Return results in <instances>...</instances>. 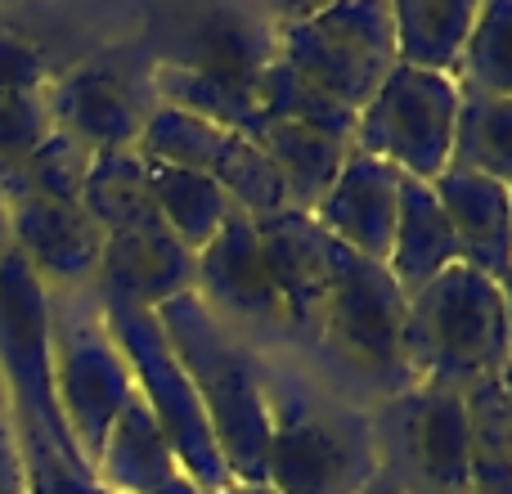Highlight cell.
Instances as JSON below:
<instances>
[{
    "instance_id": "6da1fadb",
    "label": "cell",
    "mask_w": 512,
    "mask_h": 494,
    "mask_svg": "<svg viewBox=\"0 0 512 494\" xmlns=\"http://www.w3.org/2000/svg\"><path fill=\"white\" fill-rule=\"evenodd\" d=\"M0 387L14 418L27 494H108L81 459L50 378V292L9 247L0 261Z\"/></svg>"
},
{
    "instance_id": "7a4b0ae2",
    "label": "cell",
    "mask_w": 512,
    "mask_h": 494,
    "mask_svg": "<svg viewBox=\"0 0 512 494\" xmlns=\"http://www.w3.org/2000/svg\"><path fill=\"white\" fill-rule=\"evenodd\" d=\"M171 355L180 360L189 387L216 436L230 481L261 486L265 459H270V405H265L261 355L243 337H234L198 292H180L167 306L153 310Z\"/></svg>"
},
{
    "instance_id": "3957f363",
    "label": "cell",
    "mask_w": 512,
    "mask_h": 494,
    "mask_svg": "<svg viewBox=\"0 0 512 494\" xmlns=\"http://www.w3.org/2000/svg\"><path fill=\"white\" fill-rule=\"evenodd\" d=\"M270 405L265 486L274 494H360L378 477V441L369 409L346 405L292 364L261 355Z\"/></svg>"
},
{
    "instance_id": "277c9868",
    "label": "cell",
    "mask_w": 512,
    "mask_h": 494,
    "mask_svg": "<svg viewBox=\"0 0 512 494\" xmlns=\"http://www.w3.org/2000/svg\"><path fill=\"white\" fill-rule=\"evenodd\" d=\"M405 373L414 387L468 391L512 364V319L499 283L454 261L405 306L400 337Z\"/></svg>"
},
{
    "instance_id": "5b68a950",
    "label": "cell",
    "mask_w": 512,
    "mask_h": 494,
    "mask_svg": "<svg viewBox=\"0 0 512 494\" xmlns=\"http://www.w3.org/2000/svg\"><path fill=\"white\" fill-rule=\"evenodd\" d=\"M328 265H333L328 315L315 351L342 378L373 391L378 400L409 391L414 382H409L405 355H400L409 297L396 288V279L382 261H364V256L337 247L333 239H328Z\"/></svg>"
},
{
    "instance_id": "8992f818",
    "label": "cell",
    "mask_w": 512,
    "mask_h": 494,
    "mask_svg": "<svg viewBox=\"0 0 512 494\" xmlns=\"http://www.w3.org/2000/svg\"><path fill=\"white\" fill-rule=\"evenodd\" d=\"M279 59L360 117L396 68V27L387 0H337L279 18Z\"/></svg>"
},
{
    "instance_id": "52a82bcc",
    "label": "cell",
    "mask_w": 512,
    "mask_h": 494,
    "mask_svg": "<svg viewBox=\"0 0 512 494\" xmlns=\"http://www.w3.org/2000/svg\"><path fill=\"white\" fill-rule=\"evenodd\" d=\"M50 378L81 459L95 468L108 427L135 396V378L104 324L95 288L50 292Z\"/></svg>"
},
{
    "instance_id": "ba28073f",
    "label": "cell",
    "mask_w": 512,
    "mask_h": 494,
    "mask_svg": "<svg viewBox=\"0 0 512 494\" xmlns=\"http://www.w3.org/2000/svg\"><path fill=\"white\" fill-rule=\"evenodd\" d=\"M99 310H104V324H108V333H113L117 351H122L126 369H131L135 391H140L144 405L153 409V418H158L180 472L207 494H221L225 486H234L230 468H225L221 450H216L212 427H207V414H203V405H198V391L189 387L180 360L171 355L153 310L126 306V301H113V297H99Z\"/></svg>"
},
{
    "instance_id": "9c48e42d",
    "label": "cell",
    "mask_w": 512,
    "mask_h": 494,
    "mask_svg": "<svg viewBox=\"0 0 512 494\" xmlns=\"http://www.w3.org/2000/svg\"><path fill=\"white\" fill-rule=\"evenodd\" d=\"M378 472H387L400 494H472L468 405L459 391L409 387L369 409Z\"/></svg>"
},
{
    "instance_id": "30bf717a",
    "label": "cell",
    "mask_w": 512,
    "mask_h": 494,
    "mask_svg": "<svg viewBox=\"0 0 512 494\" xmlns=\"http://www.w3.org/2000/svg\"><path fill=\"white\" fill-rule=\"evenodd\" d=\"M463 90L454 77L414 68H391V77L378 86V95L355 117L351 149L396 167L405 180L432 185L454 153V126H459Z\"/></svg>"
},
{
    "instance_id": "8fae6325",
    "label": "cell",
    "mask_w": 512,
    "mask_h": 494,
    "mask_svg": "<svg viewBox=\"0 0 512 494\" xmlns=\"http://www.w3.org/2000/svg\"><path fill=\"white\" fill-rule=\"evenodd\" d=\"M194 292L248 346L252 337H270V342L288 337V315H283V297L274 288L270 261H265L261 225L248 212H239V207L221 225V234L198 252Z\"/></svg>"
},
{
    "instance_id": "7c38bea8",
    "label": "cell",
    "mask_w": 512,
    "mask_h": 494,
    "mask_svg": "<svg viewBox=\"0 0 512 494\" xmlns=\"http://www.w3.org/2000/svg\"><path fill=\"white\" fill-rule=\"evenodd\" d=\"M45 99H50L54 131L72 135L90 153L135 149L153 113L149 81L108 68V63H81L72 72H59Z\"/></svg>"
},
{
    "instance_id": "4fadbf2b",
    "label": "cell",
    "mask_w": 512,
    "mask_h": 494,
    "mask_svg": "<svg viewBox=\"0 0 512 494\" xmlns=\"http://www.w3.org/2000/svg\"><path fill=\"white\" fill-rule=\"evenodd\" d=\"M5 207L9 247L45 283V292L95 288L99 261H104V230L90 221L86 207L41 194H5Z\"/></svg>"
},
{
    "instance_id": "5bb4252c",
    "label": "cell",
    "mask_w": 512,
    "mask_h": 494,
    "mask_svg": "<svg viewBox=\"0 0 512 494\" xmlns=\"http://www.w3.org/2000/svg\"><path fill=\"white\" fill-rule=\"evenodd\" d=\"M261 225V243H265V261H270L274 288L283 297V315H288V342L297 346H319L324 333V315H328V234L315 225V216L283 207L279 216H265Z\"/></svg>"
},
{
    "instance_id": "9a60e30c",
    "label": "cell",
    "mask_w": 512,
    "mask_h": 494,
    "mask_svg": "<svg viewBox=\"0 0 512 494\" xmlns=\"http://www.w3.org/2000/svg\"><path fill=\"white\" fill-rule=\"evenodd\" d=\"M194 283H198V256L162 225V216L104 239V261H99V279H95L99 297L158 310L180 292H194Z\"/></svg>"
},
{
    "instance_id": "2e32d148",
    "label": "cell",
    "mask_w": 512,
    "mask_h": 494,
    "mask_svg": "<svg viewBox=\"0 0 512 494\" xmlns=\"http://www.w3.org/2000/svg\"><path fill=\"white\" fill-rule=\"evenodd\" d=\"M400 171L387 162L369 158V153L351 149L337 171V180L328 185V194L319 198L315 225L328 234L337 247L364 256V261L387 265L391 234H396V212H400Z\"/></svg>"
},
{
    "instance_id": "e0dca14e",
    "label": "cell",
    "mask_w": 512,
    "mask_h": 494,
    "mask_svg": "<svg viewBox=\"0 0 512 494\" xmlns=\"http://www.w3.org/2000/svg\"><path fill=\"white\" fill-rule=\"evenodd\" d=\"M445 221L459 243V261L508 288L512 279V189L463 167H445L432 180Z\"/></svg>"
},
{
    "instance_id": "ac0fdd59",
    "label": "cell",
    "mask_w": 512,
    "mask_h": 494,
    "mask_svg": "<svg viewBox=\"0 0 512 494\" xmlns=\"http://www.w3.org/2000/svg\"><path fill=\"white\" fill-rule=\"evenodd\" d=\"M279 59V23L256 18L243 9H207L180 32V45L167 54V63L194 68L203 77L230 81V86L256 90L261 72Z\"/></svg>"
},
{
    "instance_id": "d6986e66",
    "label": "cell",
    "mask_w": 512,
    "mask_h": 494,
    "mask_svg": "<svg viewBox=\"0 0 512 494\" xmlns=\"http://www.w3.org/2000/svg\"><path fill=\"white\" fill-rule=\"evenodd\" d=\"M459 261V243L445 221V207L427 180H400V212H396V234H391L387 270L405 297L436 279L441 270Z\"/></svg>"
},
{
    "instance_id": "ffe728a7",
    "label": "cell",
    "mask_w": 512,
    "mask_h": 494,
    "mask_svg": "<svg viewBox=\"0 0 512 494\" xmlns=\"http://www.w3.org/2000/svg\"><path fill=\"white\" fill-rule=\"evenodd\" d=\"M95 477L108 494H153L171 477H180L176 454H171L167 436H162L158 418L144 405L140 391L126 400L117 423L108 427L104 450L95 459Z\"/></svg>"
},
{
    "instance_id": "44dd1931",
    "label": "cell",
    "mask_w": 512,
    "mask_h": 494,
    "mask_svg": "<svg viewBox=\"0 0 512 494\" xmlns=\"http://www.w3.org/2000/svg\"><path fill=\"white\" fill-rule=\"evenodd\" d=\"M248 140L279 171L288 207H297L306 216L319 207V198L328 194V185L337 180L346 153H351V144L337 140V135L310 131V126H297V122H274V117H261Z\"/></svg>"
},
{
    "instance_id": "7402d4cb",
    "label": "cell",
    "mask_w": 512,
    "mask_h": 494,
    "mask_svg": "<svg viewBox=\"0 0 512 494\" xmlns=\"http://www.w3.org/2000/svg\"><path fill=\"white\" fill-rule=\"evenodd\" d=\"M472 23H477V0H396L391 5L396 63L436 77H459Z\"/></svg>"
},
{
    "instance_id": "603a6c76",
    "label": "cell",
    "mask_w": 512,
    "mask_h": 494,
    "mask_svg": "<svg viewBox=\"0 0 512 494\" xmlns=\"http://www.w3.org/2000/svg\"><path fill=\"white\" fill-rule=\"evenodd\" d=\"M144 167H149V162H144ZM149 194H153V207H158L162 225L194 256L221 234V225L230 221V212H234V198L225 194L212 176L180 171V167H149Z\"/></svg>"
},
{
    "instance_id": "cb8c5ba5",
    "label": "cell",
    "mask_w": 512,
    "mask_h": 494,
    "mask_svg": "<svg viewBox=\"0 0 512 494\" xmlns=\"http://www.w3.org/2000/svg\"><path fill=\"white\" fill-rule=\"evenodd\" d=\"M234 140H239V131L212 126V122H203V117L180 113V108L153 104L135 153H140L149 167H180V171H198V176L216 180L225 158H230Z\"/></svg>"
},
{
    "instance_id": "d4e9b609",
    "label": "cell",
    "mask_w": 512,
    "mask_h": 494,
    "mask_svg": "<svg viewBox=\"0 0 512 494\" xmlns=\"http://www.w3.org/2000/svg\"><path fill=\"white\" fill-rule=\"evenodd\" d=\"M149 90H153V104L180 108V113L203 117V122L225 126V131L252 135L256 122H261V104H256V90L230 86V81H216V77H203V72L180 68V63H167V59L153 63Z\"/></svg>"
},
{
    "instance_id": "484cf974",
    "label": "cell",
    "mask_w": 512,
    "mask_h": 494,
    "mask_svg": "<svg viewBox=\"0 0 512 494\" xmlns=\"http://www.w3.org/2000/svg\"><path fill=\"white\" fill-rule=\"evenodd\" d=\"M81 207L90 212V221L108 234L131 230L140 221H153L158 207L149 194V167L135 149H117V153H95L81 185Z\"/></svg>"
},
{
    "instance_id": "4316f807",
    "label": "cell",
    "mask_w": 512,
    "mask_h": 494,
    "mask_svg": "<svg viewBox=\"0 0 512 494\" xmlns=\"http://www.w3.org/2000/svg\"><path fill=\"white\" fill-rule=\"evenodd\" d=\"M468 405L472 494H512V400L499 378L463 391Z\"/></svg>"
},
{
    "instance_id": "83f0119b",
    "label": "cell",
    "mask_w": 512,
    "mask_h": 494,
    "mask_svg": "<svg viewBox=\"0 0 512 494\" xmlns=\"http://www.w3.org/2000/svg\"><path fill=\"white\" fill-rule=\"evenodd\" d=\"M450 167L477 171L512 189V99H486L463 90Z\"/></svg>"
},
{
    "instance_id": "f1b7e54d",
    "label": "cell",
    "mask_w": 512,
    "mask_h": 494,
    "mask_svg": "<svg viewBox=\"0 0 512 494\" xmlns=\"http://www.w3.org/2000/svg\"><path fill=\"white\" fill-rule=\"evenodd\" d=\"M256 104H261V117H274V122H297V126H310V131L337 135V140H346V144L355 140V113L333 104L324 90H315L283 59H274L270 68L261 72V81H256Z\"/></svg>"
},
{
    "instance_id": "f546056e",
    "label": "cell",
    "mask_w": 512,
    "mask_h": 494,
    "mask_svg": "<svg viewBox=\"0 0 512 494\" xmlns=\"http://www.w3.org/2000/svg\"><path fill=\"white\" fill-rule=\"evenodd\" d=\"M459 90L486 99H512V0L477 5L468 50L459 63Z\"/></svg>"
},
{
    "instance_id": "4dcf8cb0",
    "label": "cell",
    "mask_w": 512,
    "mask_h": 494,
    "mask_svg": "<svg viewBox=\"0 0 512 494\" xmlns=\"http://www.w3.org/2000/svg\"><path fill=\"white\" fill-rule=\"evenodd\" d=\"M95 153L81 149L72 135L50 131L45 144L32 158L18 167V176L5 185V194H41V198H59V203H81V185Z\"/></svg>"
},
{
    "instance_id": "1f68e13d",
    "label": "cell",
    "mask_w": 512,
    "mask_h": 494,
    "mask_svg": "<svg viewBox=\"0 0 512 494\" xmlns=\"http://www.w3.org/2000/svg\"><path fill=\"white\" fill-rule=\"evenodd\" d=\"M50 131L54 117L45 90H0V189L18 176V167L41 149Z\"/></svg>"
},
{
    "instance_id": "d6a6232c",
    "label": "cell",
    "mask_w": 512,
    "mask_h": 494,
    "mask_svg": "<svg viewBox=\"0 0 512 494\" xmlns=\"http://www.w3.org/2000/svg\"><path fill=\"white\" fill-rule=\"evenodd\" d=\"M59 77L50 63V54L32 41V36L0 27V90H50V81Z\"/></svg>"
},
{
    "instance_id": "836d02e7",
    "label": "cell",
    "mask_w": 512,
    "mask_h": 494,
    "mask_svg": "<svg viewBox=\"0 0 512 494\" xmlns=\"http://www.w3.org/2000/svg\"><path fill=\"white\" fill-rule=\"evenodd\" d=\"M0 494H27L23 454H18V441H14V418H9L5 387H0Z\"/></svg>"
},
{
    "instance_id": "e575fe53",
    "label": "cell",
    "mask_w": 512,
    "mask_h": 494,
    "mask_svg": "<svg viewBox=\"0 0 512 494\" xmlns=\"http://www.w3.org/2000/svg\"><path fill=\"white\" fill-rule=\"evenodd\" d=\"M153 494H207V490H198L194 481H189L185 472H180V477H171L167 486H162V490H153Z\"/></svg>"
},
{
    "instance_id": "d590c367",
    "label": "cell",
    "mask_w": 512,
    "mask_h": 494,
    "mask_svg": "<svg viewBox=\"0 0 512 494\" xmlns=\"http://www.w3.org/2000/svg\"><path fill=\"white\" fill-rule=\"evenodd\" d=\"M360 494H400V486L387 477V472H378V477H373V481H369V486H364Z\"/></svg>"
},
{
    "instance_id": "8d00e7d4",
    "label": "cell",
    "mask_w": 512,
    "mask_h": 494,
    "mask_svg": "<svg viewBox=\"0 0 512 494\" xmlns=\"http://www.w3.org/2000/svg\"><path fill=\"white\" fill-rule=\"evenodd\" d=\"M9 252V207H5V189H0V261Z\"/></svg>"
},
{
    "instance_id": "74e56055",
    "label": "cell",
    "mask_w": 512,
    "mask_h": 494,
    "mask_svg": "<svg viewBox=\"0 0 512 494\" xmlns=\"http://www.w3.org/2000/svg\"><path fill=\"white\" fill-rule=\"evenodd\" d=\"M221 494H274V490L265 486V481H261V486H239V481H234V486H225Z\"/></svg>"
}]
</instances>
